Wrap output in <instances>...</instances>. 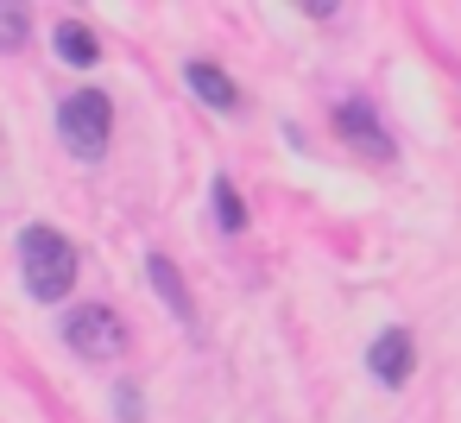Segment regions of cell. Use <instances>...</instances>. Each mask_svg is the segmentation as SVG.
<instances>
[{"instance_id": "11", "label": "cell", "mask_w": 461, "mask_h": 423, "mask_svg": "<svg viewBox=\"0 0 461 423\" xmlns=\"http://www.w3.org/2000/svg\"><path fill=\"white\" fill-rule=\"evenodd\" d=\"M114 410H121V423H140V392L133 385H114Z\"/></svg>"}, {"instance_id": "1", "label": "cell", "mask_w": 461, "mask_h": 423, "mask_svg": "<svg viewBox=\"0 0 461 423\" xmlns=\"http://www.w3.org/2000/svg\"><path fill=\"white\" fill-rule=\"evenodd\" d=\"M20 272H26V291L39 303H58L77 284V247L58 228H26L20 234Z\"/></svg>"}, {"instance_id": "5", "label": "cell", "mask_w": 461, "mask_h": 423, "mask_svg": "<svg viewBox=\"0 0 461 423\" xmlns=\"http://www.w3.org/2000/svg\"><path fill=\"white\" fill-rule=\"evenodd\" d=\"M366 366H373V379H379V385H392V392H398V385L411 379V366H417L411 335H404V328H385V335L366 347Z\"/></svg>"}, {"instance_id": "4", "label": "cell", "mask_w": 461, "mask_h": 423, "mask_svg": "<svg viewBox=\"0 0 461 423\" xmlns=\"http://www.w3.org/2000/svg\"><path fill=\"white\" fill-rule=\"evenodd\" d=\"M335 127H341V140H348L366 165H392V133L379 127V114H373L366 102H341V108H335Z\"/></svg>"}, {"instance_id": "9", "label": "cell", "mask_w": 461, "mask_h": 423, "mask_svg": "<svg viewBox=\"0 0 461 423\" xmlns=\"http://www.w3.org/2000/svg\"><path fill=\"white\" fill-rule=\"evenodd\" d=\"M215 221H221L228 234H240V228H247V202H240V190H234L228 177H215Z\"/></svg>"}, {"instance_id": "8", "label": "cell", "mask_w": 461, "mask_h": 423, "mask_svg": "<svg viewBox=\"0 0 461 423\" xmlns=\"http://www.w3.org/2000/svg\"><path fill=\"white\" fill-rule=\"evenodd\" d=\"M58 58L77 64V70H89V64L102 58V45H95V32H89L83 20H64V26H58Z\"/></svg>"}, {"instance_id": "7", "label": "cell", "mask_w": 461, "mask_h": 423, "mask_svg": "<svg viewBox=\"0 0 461 423\" xmlns=\"http://www.w3.org/2000/svg\"><path fill=\"white\" fill-rule=\"evenodd\" d=\"M190 89H196V102H209V108H221V114L240 108V89L228 83L221 64H190Z\"/></svg>"}, {"instance_id": "10", "label": "cell", "mask_w": 461, "mask_h": 423, "mask_svg": "<svg viewBox=\"0 0 461 423\" xmlns=\"http://www.w3.org/2000/svg\"><path fill=\"white\" fill-rule=\"evenodd\" d=\"M26 32H32V14L7 0V7H0V51H20V45H26Z\"/></svg>"}, {"instance_id": "6", "label": "cell", "mask_w": 461, "mask_h": 423, "mask_svg": "<svg viewBox=\"0 0 461 423\" xmlns=\"http://www.w3.org/2000/svg\"><path fill=\"white\" fill-rule=\"evenodd\" d=\"M146 278H152V291L165 297V310H171V316H177V322L190 328V322H196V310H190V291H184V278H177V266H171L165 253H152V259H146Z\"/></svg>"}, {"instance_id": "2", "label": "cell", "mask_w": 461, "mask_h": 423, "mask_svg": "<svg viewBox=\"0 0 461 423\" xmlns=\"http://www.w3.org/2000/svg\"><path fill=\"white\" fill-rule=\"evenodd\" d=\"M58 133H64V146L77 152V158H102L108 152V133H114V102L102 95V89H77V95H64V108H58Z\"/></svg>"}, {"instance_id": "3", "label": "cell", "mask_w": 461, "mask_h": 423, "mask_svg": "<svg viewBox=\"0 0 461 423\" xmlns=\"http://www.w3.org/2000/svg\"><path fill=\"white\" fill-rule=\"evenodd\" d=\"M64 341H70V354H83V360H95V366L127 354V328H121V316L102 310V303L70 310V316H64Z\"/></svg>"}]
</instances>
